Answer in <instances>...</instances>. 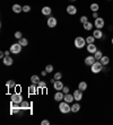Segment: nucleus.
<instances>
[{"instance_id": "e433bc0d", "label": "nucleus", "mask_w": 113, "mask_h": 125, "mask_svg": "<svg viewBox=\"0 0 113 125\" xmlns=\"http://www.w3.org/2000/svg\"><path fill=\"white\" fill-rule=\"evenodd\" d=\"M41 124L42 125H50V122H49L48 119H43V121L41 122Z\"/></svg>"}, {"instance_id": "f704fd0d", "label": "nucleus", "mask_w": 113, "mask_h": 125, "mask_svg": "<svg viewBox=\"0 0 113 125\" xmlns=\"http://www.w3.org/2000/svg\"><path fill=\"white\" fill-rule=\"evenodd\" d=\"M30 10H31V7L28 6V5H26V6L23 7V11H24V12H28Z\"/></svg>"}, {"instance_id": "cd10ccee", "label": "nucleus", "mask_w": 113, "mask_h": 125, "mask_svg": "<svg viewBox=\"0 0 113 125\" xmlns=\"http://www.w3.org/2000/svg\"><path fill=\"white\" fill-rule=\"evenodd\" d=\"M36 89H37V88H36V86L34 83H32L30 86V88H28V90H30V94L31 95H33V94H35L36 93Z\"/></svg>"}, {"instance_id": "ddd939ff", "label": "nucleus", "mask_w": 113, "mask_h": 125, "mask_svg": "<svg viewBox=\"0 0 113 125\" xmlns=\"http://www.w3.org/2000/svg\"><path fill=\"white\" fill-rule=\"evenodd\" d=\"M56 24H58V21H56V19L54 17H50L48 19V26L51 27V28H53V27L56 26Z\"/></svg>"}, {"instance_id": "39448f33", "label": "nucleus", "mask_w": 113, "mask_h": 125, "mask_svg": "<svg viewBox=\"0 0 113 125\" xmlns=\"http://www.w3.org/2000/svg\"><path fill=\"white\" fill-rule=\"evenodd\" d=\"M21 51H22V45L19 43H15L10 46V52L12 54H18V53H21Z\"/></svg>"}, {"instance_id": "f03ea898", "label": "nucleus", "mask_w": 113, "mask_h": 125, "mask_svg": "<svg viewBox=\"0 0 113 125\" xmlns=\"http://www.w3.org/2000/svg\"><path fill=\"white\" fill-rule=\"evenodd\" d=\"M59 109H60V112L63 114H67V113H69V112H71V107L69 106V103L65 102V100H63V102H60Z\"/></svg>"}, {"instance_id": "2f4dec72", "label": "nucleus", "mask_w": 113, "mask_h": 125, "mask_svg": "<svg viewBox=\"0 0 113 125\" xmlns=\"http://www.w3.org/2000/svg\"><path fill=\"white\" fill-rule=\"evenodd\" d=\"M61 78H62V73L61 72H56V74H54V79H56V80H61Z\"/></svg>"}, {"instance_id": "a878e982", "label": "nucleus", "mask_w": 113, "mask_h": 125, "mask_svg": "<svg viewBox=\"0 0 113 125\" xmlns=\"http://www.w3.org/2000/svg\"><path fill=\"white\" fill-rule=\"evenodd\" d=\"M31 81H32V83H34V84H37L40 82V77L39 76H32L31 77Z\"/></svg>"}, {"instance_id": "7c9ffc66", "label": "nucleus", "mask_w": 113, "mask_h": 125, "mask_svg": "<svg viewBox=\"0 0 113 125\" xmlns=\"http://www.w3.org/2000/svg\"><path fill=\"white\" fill-rule=\"evenodd\" d=\"M45 71H46L48 73L52 72V71H53V65H51V64H48V65L45 67Z\"/></svg>"}, {"instance_id": "423d86ee", "label": "nucleus", "mask_w": 113, "mask_h": 125, "mask_svg": "<svg viewBox=\"0 0 113 125\" xmlns=\"http://www.w3.org/2000/svg\"><path fill=\"white\" fill-rule=\"evenodd\" d=\"M104 25H105V21H104V19L101 18V17L96 18L95 21H94V26H95L97 29H102L103 27H104Z\"/></svg>"}, {"instance_id": "a211bd4d", "label": "nucleus", "mask_w": 113, "mask_h": 125, "mask_svg": "<svg viewBox=\"0 0 113 125\" xmlns=\"http://www.w3.org/2000/svg\"><path fill=\"white\" fill-rule=\"evenodd\" d=\"M87 87H88V84H87L86 81H80L78 84V89H80L81 91H85L87 89Z\"/></svg>"}, {"instance_id": "4c0bfd02", "label": "nucleus", "mask_w": 113, "mask_h": 125, "mask_svg": "<svg viewBox=\"0 0 113 125\" xmlns=\"http://www.w3.org/2000/svg\"><path fill=\"white\" fill-rule=\"evenodd\" d=\"M62 93L65 94V95H66V94H69V88H68V87H63Z\"/></svg>"}, {"instance_id": "58836bf2", "label": "nucleus", "mask_w": 113, "mask_h": 125, "mask_svg": "<svg viewBox=\"0 0 113 125\" xmlns=\"http://www.w3.org/2000/svg\"><path fill=\"white\" fill-rule=\"evenodd\" d=\"M93 17L95 18V19H96V18H98V14H97V11H94V12H93Z\"/></svg>"}, {"instance_id": "bb28decb", "label": "nucleus", "mask_w": 113, "mask_h": 125, "mask_svg": "<svg viewBox=\"0 0 113 125\" xmlns=\"http://www.w3.org/2000/svg\"><path fill=\"white\" fill-rule=\"evenodd\" d=\"M18 43L21 44L22 46H26L27 44H28V41H27V40H26L25 37H22L21 40H18Z\"/></svg>"}, {"instance_id": "6e6552de", "label": "nucleus", "mask_w": 113, "mask_h": 125, "mask_svg": "<svg viewBox=\"0 0 113 125\" xmlns=\"http://www.w3.org/2000/svg\"><path fill=\"white\" fill-rule=\"evenodd\" d=\"M63 87H65V86H63V83H62L61 80H56V82L53 83V88L56 89V90H58V91L62 90Z\"/></svg>"}, {"instance_id": "4468645a", "label": "nucleus", "mask_w": 113, "mask_h": 125, "mask_svg": "<svg viewBox=\"0 0 113 125\" xmlns=\"http://www.w3.org/2000/svg\"><path fill=\"white\" fill-rule=\"evenodd\" d=\"M67 12L69 15H76L77 14V8L75 6H72V5H70V6L67 7Z\"/></svg>"}, {"instance_id": "5701e85b", "label": "nucleus", "mask_w": 113, "mask_h": 125, "mask_svg": "<svg viewBox=\"0 0 113 125\" xmlns=\"http://www.w3.org/2000/svg\"><path fill=\"white\" fill-rule=\"evenodd\" d=\"M102 56H103V53L101 52V51H96L95 53H94V58H95V60L96 61H100V60H101L102 59Z\"/></svg>"}, {"instance_id": "ea45409f", "label": "nucleus", "mask_w": 113, "mask_h": 125, "mask_svg": "<svg viewBox=\"0 0 113 125\" xmlns=\"http://www.w3.org/2000/svg\"><path fill=\"white\" fill-rule=\"evenodd\" d=\"M41 74H42L43 77H44V76H46V74H48V72H46V71L44 70V71H42V72H41Z\"/></svg>"}, {"instance_id": "79ce46f5", "label": "nucleus", "mask_w": 113, "mask_h": 125, "mask_svg": "<svg viewBox=\"0 0 113 125\" xmlns=\"http://www.w3.org/2000/svg\"><path fill=\"white\" fill-rule=\"evenodd\" d=\"M111 42H112V45H113V37H112V41H111Z\"/></svg>"}, {"instance_id": "b1692460", "label": "nucleus", "mask_w": 113, "mask_h": 125, "mask_svg": "<svg viewBox=\"0 0 113 125\" xmlns=\"http://www.w3.org/2000/svg\"><path fill=\"white\" fill-rule=\"evenodd\" d=\"M83 26H84V29H85V31H92V28H93V24H92V23H89V21H87V23L83 24Z\"/></svg>"}, {"instance_id": "37998d69", "label": "nucleus", "mask_w": 113, "mask_h": 125, "mask_svg": "<svg viewBox=\"0 0 113 125\" xmlns=\"http://www.w3.org/2000/svg\"><path fill=\"white\" fill-rule=\"evenodd\" d=\"M70 1H76V0H70Z\"/></svg>"}, {"instance_id": "6ab92c4d", "label": "nucleus", "mask_w": 113, "mask_h": 125, "mask_svg": "<svg viewBox=\"0 0 113 125\" xmlns=\"http://www.w3.org/2000/svg\"><path fill=\"white\" fill-rule=\"evenodd\" d=\"M100 62L103 64V67H104V65H107V64L110 63V58H109V56H106V55H103V56H102V59L100 60Z\"/></svg>"}, {"instance_id": "9b49d317", "label": "nucleus", "mask_w": 113, "mask_h": 125, "mask_svg": "<svg viewBox=\"0 0 113 125\" xmlns=\"http://www.w3.org/2000/svg\"><path fill=\"white\" fill-rule=\"evenodd\" d=\"M2 61H3V64L7 65V67H9V65H11V64L14 63V60H12L9 55H5V58L2 59Z\"/></svg>"}, {"instance_id": "393cba45", "label": "nucleus", "mask_w": 113, "mask_h": 125, "mask_svg": "<svg viewBox=\"0 0 113 125\" xmlns=\"http://www.w3.org/2000/svg\"><path fill=\"white\" fill-rule=\"evenodd\" d=\"M6 86H7V88H8V89H11V88H15L16 87V82L14 81V80H9V81H7Z\"/></svg>"}, {"instance_id": "dca6fc26", "label": "nucleus", "mask_w": 113, "mask_h": 125, "mask_svg": "<svg viewBox=\"0 0 113 125\" xmlns=\"http://www.w3.org/2000/svg\"><path fill=\"white\" fill-rule=\"evenodd\" d=\"M63 100L70 104V103H72V102L75 100L74 95H70V94H66V95H65V98H63Z\"/></svg>"}, {"instance_id": "20e7f679", "label": "nucleus", "mask_w": 113, "mask_h": 125, "mask_svg": "<svg viewBox=\"0 0 113 125\" xmlns=\"http://www.w3.org/2000/svg\"><path fill=\"white\" fill-rule=\"evenodd\" d=\"M10 99H11V102H14L15 104H18V105L23 102V97H22V95L19 93L12 94L11 97H10Z\"/></svg>"}, {"instance_id": "c85d7f7f", "label": "nucleus", "mask_w": 113, "mask_h": 125, "mask_svg": "<svg viewBox=\"0 0 113 125\" xmlns=\"http://www.w3.org/2000/svg\"><path fill=\"white\" fill-rule=\"evenodd\" d=\"M98 9H100L98 3H92V5H90V10H92L93 12H94V11H98Z\"/></svg>"}, {"instance_id": "9d476101", "label": "nucleus", "mask_w": 113, "mask_h": 125, "mask_svg": "<svg viewBox=\"0 0 113 125\" xmlns=\"http://www.w3.org/2000/svg\"><path fill=\"white\" fill-rule=\"evenodd\" d=\"M97 51V47L94 43L93 44H87V52L90 53V54H94V53Z\"/></svg>"}, {"instance_id": "2eb2a0df", "label": "nucleus", "mask_w": 113, "mask_h": 125, "mask_svg": "<svg viewBox=\"0 0 113 125\" xmlns=\"http://www.w3.org/2000/svg\"><path fill=\"white\" fill-rule=\"evenodd\" d=\"M93 36H94L95 38H97V40H100V38L103 37V33H102L101 29H97V28H96L95 31L93 32Z\"/></svg>"}, {"instance_id": "f8f14e48", "label": "nucleus", "mask_w": 113, "mask_h": 125, "mask_svg": "<svg viewBox=\"0 0 113 125\" xmlns=\"http://www.w3.org/2000/svg\"><path fill=\"white\" fill-rule=\"evenodd\" d=\"M95 61H96V60H95V58H94V55H88L86 59H85V64L90 67V65H92V64L94 63Z\"/></svg>"}, {"instance_id": "0eeeda50", "label": "nucleus", "mask_w": 113, "mask_h": 125, "mask_svg": "<svg viewBox=\"0 0 113 125\" xmlns=\"http://www.w3.org/2000/svg\"><path fill=\"white\" fill-rule=\"evenodd\" d=\"M74 98L76 102H80L81 99H83V91L80 90V89H77V90H75L74 91Z\"/></svg>"}, {"instance_id": "4be33fe9", "label": "nucleus", "mask_w": 113, "mask_h": 125, "mask_svg": "<svg viewBox=\"0 0 113 125\" xmlns=\"http://www.w3.org/2000/svg\"><path fill=\"white\" fill-rule=\"evenodd\" d=\"M79 109H80V105H79V103H76V104H74L71 106V112L72 113H77V112H79Z\"/></svg>"}, {"instance_id": "412c9836", "label": "nucleus", "mask_w": 113, "mask_h": 125, "mask_svg": "<svg viewBox=\"0 0 113 125\" xmlns=\"http://www.w3.org/2000/svg\"><path fill=\"white\" fill-rule=\"evenodd\" d=\"M12 11L16 12V14H19L21 11H23V7L16 3V5H14V6H12Z\"/></svg>"}, {"instance_id": "1a4fd4ad", "label": "nucleus", "mask_w": 113, "mask_h": 125, "mask_svg": "<svg viewBox=\"0 0 113 125\" xmlns=\"http://www.w3.org/2000/svg\"><path fill=\"white\" fill-rule=\"evenodd\" d=\"M63 98H65V94L62 93V90L56 91V93L54 94V99H56V102H62Z\"/></svg>"}, {"instance_id": "c756f323", "label": "nucleus", "mask_w": 113, "mask_h": 125, "mask_svg": "<svg viewBox=\"0 0 113 125\" xmlns=\"http://www.w3.org/2000/svg\"><path fill=\"white\" fill-rule=\"evenodd\" d=\"M95 40H96V38L94 37L93 35H92V36H88V37L86 38V43L87 44H93L94 42H95Z\"/></svg>"}, {"instance_id": "72a5a7b5", "label": "nucleus", "mask_w": 113, "mask_h": 125, "mask_svg": "<svg viewBox=\"0 0 113 125\" xmlns=\"http://www.w3.org/2000/svg\"><path fill=\"white\" fill-rule=\"evenodd\" d=\"M88 21V18L86 17V16H81L80 17V23L81 24H85V23H87Z\"/></svg>"}, {"instance_id": "a19ab883", "label": "nucleus", "mask_w": 113, "mask_h": 125, "mask_svg": "<svg viewBox=\"0 0 113 125\" xmlns=\"http://www.w3.org/2000/svg\"><path fill=\"white\" fill-rule=\"evenodd\" d=\"M10 50H9V51H6V52H5V55H9V54H10Z\"/></svg>"}, {"instance_id": "c9c22d12", "label": "nucleus", "mask_w": 113, "mask_h": 125, "mask_svg": "<svg viewBox=\"0 0 113 125\" xmlns=\"http://www.w3.org/2000/svg\"><path fill=\"white\" fill-rule=\"evenodd\" d=\"M22 36H23V35H22V32H16L15 33V37L17 38V40H21Z\"/></svg>"}, {"instance_id": "f257e3e1", "label": "nucleus", "mask_w": 113, "mask_h": 125, "mask_svg": "<svg viewBox=\"0 0 113 125\" xmlns=\"http://www.w3.org/2000/svg\"><path fill=\"white\" fill-rule=\"evenodd\" d=\"M102 70H103V64L100 61H95L90 65V71H92L93 73H100Z\"/></svg>"}, {"instance_id": "7ed1b4c3", "label": "nucleus", "mask_w": 113, "mask_h": 125, "mask_svg": "<svg viewBox=\"0 0 113 125\" xmlns=\"http://www.w3.org/2000/svg\"><path fill=\"white\" fill-rule=\"evenodd\" d=\"M86 38L81 37V36H78V37L75 38V46L77 49H83L85 45H86Z\"/></svg>"}, {"instance_id": "473e14b6", "label": "nucleus", "mask_w": 113, "mask_h": 125, "mask_svg": "<svg viewBox=\"0 0 113 125\" xmlns=\"http://www.w3.org/2000/svg\"><path fill=\"white\" fill-rule=\"evenodd\" d=\"M37 87H39L40 89H43V88L46 87V84H45V82H44V81H40L39 83H37Z\"/></svg>"}, {"instance_id": "aec40b11", "label": "nucleus", "mask_w": 113, "mask_h": 125, "mask_svg": "<svg viewBox=\"0 0 113 125\" xmlns=\"http://www.w3.org/2000/svg\"><path fill=\"white\" fill-rule=\"evenodd\" d=\"M19 106H21L22 109H28V108L31 107V104L28 102H26V100H23V102L19 104Z\"/></svg>"}, {"instance_id": "f3484780", "label": "nucleus", "mask_w": 113, "mask_h": 125, "mask_svg": "<svg viewBox=\"0 0 113 125\" xmlns=\"http://www.w3.org/2000/svg\"><path fill=\"white\" fill-rule=\"evenodd\" d=\"M51 12H52V9H51L50 7L45 6L42 8V14L44 15V16H49V15H51Z\"/></svg>"}]
</instances>
